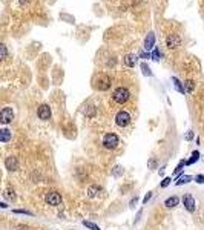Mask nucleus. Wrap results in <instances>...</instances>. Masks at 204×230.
<instances>
[{
	"label": "nucleus",
	"mask_w": 204,
	"mask_h": 230,
	"mask_svg": "<svg viewBox=\"0 0 204 230\" xmlns=\"http://www.w3.org/2000/svg\"><path fill=\"white\" fill-rule=\"evenodd\" d=\"M147 167L151 169V170H155L157 167H158V161H157V158H149V161H147Z\"/></svg>",
	"instance_id": "20"
},
{
	"label": "nucleus",
	"mask_w": 204,
	"mask_h": 230,
	"mask_svg": "<svg viewBox=\"0 0 204 230\" xmlns=\"http://www.w3.org/2000/svg\"><path fill=\"white\" fill-rule=\"evenodd\" d=\"M193 138H195V134H193L192 131H189V132L184 135V140H186V141H192Z\"/></svg>",
	"instance_id": "28"
},
{
	"label": "nucleus",
	"mask_w": 204,
	"mask_h": 230,
	"mask_svg": "<svg viewBox=\"0 0 204 230\" xmlns=\"http://www.w3.org/2000/svg\"><path fill=\"white\" fill-rule=\"evenodd\" d=\"M11 137H12V134H11V131L8 128H2L0 129V143H8L11 140Z\"/></svg>",
	"instance_id": "12"
},
{
	"label": "nucleus",
	"mask_w": 204,
	"mask_h": 230,
	"mask_svg": "<svg viewBox=\"0 0 204 230\" xmlns=\"http://www.w3.org/2000/svg\"><path fill=\"white\" fill-rule=\"evenodd\" d=\"M14 120V111L12 107H3L0 111V123L2 124H9Z\"/></svg>",
	"instance_id": "6"
},
{
	"label": "nucleus",
	"mask_w": 204,
	"mask_h": 230,
	"mask_svg": "<svg viewBox=\"0 0 204 230\" xmlns=\"http://www.w3.org/2000/svg\"><path fill=\"white\" fill-rule=\"evenodd\" d=\"M154 43H155V34H149L147 36V39H146V42H144V46H146V49H151L152 46H154Z\"/></svg>",
	"instance_id": "18"
},
{
	"label": "nucleus",
	"mask_w": 204,
	"mask_h": 230,
	"mask_svg": "<svg viewBox=\"0 0 204 230\" xmlns=\"http://www.w3.org/2000/svg\"><path fill=\"white\" fill-rule=\"evenodd\" d=\"M130 98V92L126 88H117L115 91L112 92V101L117 103V104H124L127 103Z\"/></svg>",
	"instance_id": "2"
},
{
	"label": "nucleus",
	"mask_w": 204,
	"mask_h": 230,
	"mask_svg": "<svg viewBox=\"0 0 204 230\" xmlns=\"http://www.w3.org/2000/svg\"><path fill=\"white\" fill-rule=\"evenodd\" d=\"M166 45H167V48H170V49H176L178 46L181 45V37L176 36V34H169L166 37Z\"/></svg>",
	"instance_id": "9"
},
{
	"label": "nucleus",
	"mask_w": 204,
	"mask_h": 230,
	"mask_svg": "<svg viewBox=\"0 0 204 230\" xmlns=\"http://www.w3.org/2000/svg\"><path fill=\"white\" fill-rule=\"evenodd\" d=\"M135 63H137V57H135V55L129 54V55H126V57H124V65H126L127 68H134V66H135Z\"/></svg>",
	"instance_id": "15"
},
{
	"label": "nucleus",
	"mask_w": 204,
	"mask_h": 230,
	"mask_svg": "<svg viewBox=\"0 0 204 230\" xmlns=\"http://www.w3.org/2000/svg\"><path fill=\"white\" fill-rule=\"evenodd\" d=\"M92 86L97 91H108L111 88V78L106 74H97L95 78L92 80Z\"/></svg>",
	"instance_id": "1"
},
{
	"label": "nucleus",
	"mask_w": 204,
	"mask_h": 230,
	"mask_svg": "<svg viewBox=\"0 0 204 230\" xmlns=\"http://www.w3.org/2000/svg\"><path fill=\"white\" fill-rule=\"evenodd\" d=\"M45 201H46L49 206L57 207V206L62 204L63 198H62V193H60L58 190H51V192H48V195L45 196Z\"/></svg>",
	"instance_id": "4"
},
{
	"label": "nucleus",
	"mask_w": 204,
	"mask_h": 230,
	"mask_svg": "<svg viewBox=\"0 0 204 230\" xmlns=\"http://www.w3.org/2000/svg\"><path fill=\"white\" fill-rule=\"evenodd\" d=\"M151 198H152V192H147V193H146V196L143 198V204H147V201H149Z\"/></svg>",
	"instance_id": "30"
},
{
	"label": "nucleus",
	"mask_w": 204,
	"mask_h": 230,
	"mask_svg": "<svg viewBox=\"0 0 204 230\" xmlns=\"http://www.w3.org/2000/svg\"><path fill=\"white\" fill-rule=\"evenodd\" d=\"M98 193H101V187L100 186H97V184L89 186V189H87V196L89 198H95V196H98Z\"/></svg>",
	"instance_id": "13"
},
{
	"label": "nucleus",
	"mask_w": 204,
	"mask_h": 230,
	"mask_svg": "<svg viewBox=\"0 0 204 230\" xmlns=\"http://www.w3.org/2000/svg\"><path fill=\"white\" fill-rule=\"evenodd\" d=\"M172 80H173V83H175V88H176L178 91L183 92V94H186V89H184V88H183V85H181V83L178 82V78H175V77H173Z\"/></svg>",
	"instance_id": "25"
},
{
	"label": "nucleus",
	"mask_w": 204,
	"mask_h": 230,
	"mask_svg": "<svg viewBox=\"0 0 204 230\" xmlns=\"http://www.w3.org/2000/svg\"><path fill=\"white\" fill-rule=\"evenodd\" d=\"M176 206H180V196L172 195V196H169L167 199H164V207H166V209H175Z\"/></svg>",
	"instance_id": "11"
},
{
	"label": "nucleus",
	"mask_w": 204,
	"mask_h": 230,
	"mask_svg": "<svg viewBox=\"0 0 204 230\" xmlns=\"http://www.w3.org/2000/svg\"><path fill=\"white\" fill-rule=\"evenodd\" d=\"M0 209H8V204L3 203V201H0Z\"/></svg>",
	"instance_id": "33"
},
{
	"label": "nucleus",
	"mask_w": 204,
	"mask_h": 230,
	"mask_svg": "<svg viewBox=\"0 0 204 230\" xmlns=\"http://www.w3.org/2000/svg\"><path fill=\"white\" fill-rule=\"evenodd\" d=\"M181 201H183V206H184V209L189 212V213H193L195 212V209H197V206H195V199H193V196L192 195H184L183 198H181Z\"/></svg>",
	"instance_id": "7"
},
{
	"label": "nucleus",
	"mask_w": 204,
	"mask_h": 230,
	"mask_svg": "<svg viewBox=\"0 0 204 230\" xmlns=\"http://www.w3.org/2000/svg\"><path fill=\"white\" fill-rule=\"evenodd\" d=\"M198 160H200V152H198V150H193V152H192V157H190L189 160H186V166L195 164Z\"/></svg>",
	"instance_id": "16"
},
{
	"label": "nucleus",
	"mask_w": 204,
	"mask_h": 230,
	"mask_svg": "<svg viewBox=\"0 0 204 230\" xmlns=\"http://www.w3.org/2000/svg\"><path fill=\"white\" fill-rule=\"evenodd\" d=\"M51 115H52V112H51V107L48 104H40L37 107V117L40 120H49Z\"/></svg>",
	"instance_id": "10"
},
{
	"label": "nucleus",
	"mask_w": 204,
	"mask_h": 230,
	"mask_svg": "<svg viewBox=\"0 0 204 230\" xmlns=\"http://www.w3.org/2000/svg\"><path fill=\"white\" fill-rule=\"evenodd\" d=\"M170 181H172V180H170L169 177H167V178H164L163 181H161V184H160V187H161V189H166V187L170 184Z\"/></svg>",
	"instance_id": "27"
},
{
	"label": "nucleus",
	"mask_w": 204,
	"mask_h": 230,
	"mask_svg": "<svg viewBox=\"0 0 204 230\" xmlns=\"http://www.w3.org/2000/svg\"><path fill=\"white\" fill-rule=\"evenodd\" d=\"M20 2V5H26V2H29V0H19Z\"/></svg>",
	"instance_id": "34"
},
{
	"label": "nucleus",
	"mask_w": 204,
	"mask_h": 230,
	"mask_svg": "<svg viewBox=\"0 0 204 230\" xmlns=\"http://www.w3.org/2000/svg\"><path fill=\"white\" fill-rule=\"evenodd\" d=\"M137 201H138V198H137V196H135V198H134V199H132V201H130V207H134V206H135V204H137Z\"/></svg>",
	"instance_id": "32"
},
{
	"label": "nucleus",
	"mask_w": 204,
	"mask_h": 230,
	"mask_svg": "<svg viewBox=\"0 0 204 230\" xmlns=\"http://www.w3.org/2000/svg\"><path fill=\"white\" fill-rule=\"evenodd\" d=\"M5 167H6L8 172H15V170L19 169V160H17V157H14V155L6 157V160H5Z\"/></svg>",
	"instance_id": "8"
},
{
	"label": "nucleus",
	"mask_w": 204,
	"mask_h": 230,
	"mask_svg": "<svg viewBox=\"0 0 204 230\" xmlns=\"http://www.w3.org/2000/svg\"><path fill=\"white\" fill-rule=\"evenodd\" d=\"M6 55H8V48L3 45V43H0V60L6 58Z\"/></svg>",
	"instance_id": "24"
},
{
	"label": "nucleus",
	"mask_w": 204,
	"mask_h": 230,
	"mask_svg": "<svg viewBox=\"0 0 204 230\" xmlns=\"http://www.w3.org/2000/svg\"><path fill=\"white\" fill-rule=\"evenodd\" d=\"M193 178H192V175H183V177H178L176 178V181H175V186H183V184H187L189 181H192Z\"/></svg>",
	"instance_id": "14"
},
{
	"label": "nucleus",
	"mask_w": 204,
	"mask_h": 230,
	"mask_svg": "<svg viewBox=\"0 0 204 230\" xmlns=\"http://www.w3.org/2000/svg\"><path fill=\"white\" fill-rule=\"evenodd\" d=\"M83 226L84 227H87V229H91V230H101L97 224H94V223H91V221H87V220H84L83 221Z\"/></svg>",
	"instance_id": "22"
},
{
	"label": "nucleus",
	"mask_w": 204,
	"mask_h": 230,
	"mask_svg": "<svg viewBox=\"0 0 204 230\" xmlns=\"http://www.w3.org/2000/svg\"><path fill=\"white\" fill-rule=\"evenodd\" d=\"M95 112H97L95 106H87V107L83 111V114H84L86 117H89V118H91V117H94V115H95Z\"/></svg>",
	"instance_id": "19"
},
{
	"label": "nucleus",
	"mask_w": 204,
	"mask_h": 230,
	"mask_svg": "<svg viewBox=\"0 0 204 230\" xmlns=\"http://www.w3.org/2000/svg\"><path fill=\"white\" fill-rule=\"evenodd\" d=\"M195 91V82L193 80H187L186 82V92H193Z\"/></svg>",
	"instance_id": "23"
},
{
	"label": "nucleus",
	"mask_w": 204,
	"mask_h": 230,
	"mask_svg": "<svg viewBox=\"0 0 204 230\" xmlns=\"http://www.w3.org/2000/svg\"><path fill=\"white\" fill-rule=\"evenodd\" d=\"M193 180H195V183L204 184V175H203V174H200V175H197V177H195Z\"/></svg>",
	"instance_id": "29"
},
{
	"label": "nucleus",
	"mask_w": 204,
	"mask_h": 230,
	"mask_svg": "<svg viewBox=\"0 0 204 230\" xmlns=\"http://www.w3.org/2000/svg\"><path fill=\"white\" fill-rule=\"evenodd\" d=\"M12 213H15V215H28V216H32L34 215L32 212L25 210V209H12Z\"/></svg>",
	"instance_id": "21"
},
{
	"label": "nucleus",
	"mask_w": 204,
	"mask_h": 230,
	"mask_svg": "<svg viewBox=\"0 0 204 230\" xmlns=\"http://www.w3.org/2000/svg\"><path fill=\"white\" fill-rule=\"evenodd\" d=\"M130 120H132V117L126 111H118L117 115H115V124L118 128H127L130 124Z\"/></svg>",
	"instance_id": "5"
},
{
	"label": "nucleus",
	"mask_w": 204,
	"mask_h": 230,
	"mask_svg": "<svg viewBox=\"0 0 204 230\" xmlns=\"http://www.w3.org/2000/svg\"><path fill=\"white\" fill-rule=\"evenodd\" d=\"M103 146L106 147V149H109V150H114V149H117L118 147V144H120V137L117 135V134H114V132H109V134H106L104 137H103Z\"/></svg>",
	"instance_id": "3"
},
{
	"label": "nucleus",
	"mask_w": 204,
	"mask_h": 230,
	"mask_svg": "<svg viewBox=\"0 0 204 230\" xmlns=\"http://www.w3.org/2000/svg\"><path fill=\"white\" fill-rule=\"evenodd\" d=\"M112 175H114V177H121L123 175V167L121 166H115L114 170H112Z\"/></svg>",
	"instance_id": "26"
},
{
	"label": "nucleus",
	"mask_w": 204,
	"mask_h": 230,
	"mask_svg": "<svg viewBox=\"0 0 204 230\" xmlns=\"http://www.w3.org/2000/svg\"><path fill=\"white\" fill-rule=\"evenodd\" d=\"M5 196H6L9 201H15V199H17L15 190H14L12 187H6V190H5Z\"/></svg>",
	"instance_id": "17"
},
{
	"label": "nucleus",
	"mask_w": 204,
	"mask_h": 230,
	"mask_svg": "<svg viewBox=\"0 0 204 230\" xmlns=\"http://www.w3.org/2000/svg\"><path fill=\"white\" fill-rule=\"evenodd\" d=\"M141 69H143V72H144V75H151V71H149V68H147V66H146L144 63L141 65Z\"/></svg>",
	"instance_id": "31"
}]
</instances>
